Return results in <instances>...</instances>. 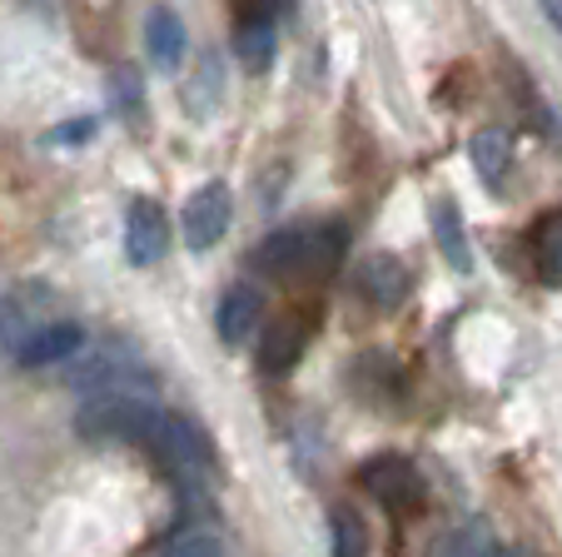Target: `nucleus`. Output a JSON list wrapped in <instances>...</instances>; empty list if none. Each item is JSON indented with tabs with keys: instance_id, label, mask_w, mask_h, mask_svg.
I'll list each match as a JSON object with an SVG mask.
<instances>
[{
	"instance_id": "nucleus-1",
	"label": "nucleus",
	"mask_w": 562,
	"mask_h": 557,
	"mask_svg": "<svg viewBox=\"0 0 562 557\" xmlns=\"http://www.w3.org/2000/svg\"><path fill=\"white\" fill-rule=\"evenodd\" d=\"M344 249H349L344 224H304V230H274L259 244L255 264L279 285H318L339 269Z\"/></svg>"
},
{
	"instance_id": "nucleus-2",
	"label": "nucleus",
	"mask_w": 562,
	"mask_h": 557,
	"mask_svg": "<svg viewBox=\"0 0 562 557\" xmlns=\"http://www.w3.org/2000/svg\"><path fill=\"white\" fill-rule=\"evenodd\" d=\"M145 453L165 468V478H170L184 498H200L204 488L214 483L210 438L200 433V423L180 419V413H165V409L155 413V423H149V433H145Z\"/></svg>"
},
{
	"instance_id": "nucleus-3",
	"label": "nucleus",
	"mask_w": 562,
	"mask_h": 557,
	"mask_svg": "<svg viewBox=\"0 0 562 557\" xmlns=\"http://www.w3.org/2000/svg\"><path fill=\"white\" fill-rule=\"evenodd\" d=\"M155 399L149 389H105V393H86L75 428L86 443H145L149 423H155Z\"/></svg>"
},
{
	"instance_id": "nucleus-4",
	"label": "nucleus",
	"mask_w": 562,
	"mask_h": 557,
	"mask_svg": "<svg viewBox=\"0 0 562 557\" xmlns=\"http://www.w3.org/2000/svg\"><path fill=\"white\" fill-rule=\"evenodd\" d=\"M359 483H363V493L379 498L393 517H414L428 498L424 474H418L408 458H398V453H379V458H369L359 468Z\"/></svg>"
},
{
	"instance_id": "nucleus-5",
	"label": "nucleus",
	"mask_w": 562,
	"mask_h": 557,
	"mask_svg": "<svg viewBox=\"0 0 562 557\" xmlns=\"http://www.w3.org/2000/svg\"><path fill=\"white\" fill-rule=\"evenodd\" d=\"M308 338H314V309H284L265 324V338H259V368L269 379L289 374V368L304 358Z\"/></svg>"
},
{
	"instance_id": "nucleus-6",
	"label": "nucleus",
	"mask_w": 562,
	"mask_h": 557,
	"mask_svg": "<svg viewBox=\"0 0 562 557\" xmlns=\"http://www.w3.org/2000/svg\"><path fill=\"white\" fill-rule=\"evenodd\" d=\"M229 220H234V200L224 190L220 179L214 185H200V190L184 200V214H180V230H184V244L190 249H214V244L229 234Z\"/></svg>"
},
{
	"instance_id": "nucleus-7",
	"label": "nucleus",
	"mask_w": 562,
	"mask_h": 557,
	"mask_svg": "<svg viewBox=\"0 0 562 557\" xmlns=\"http://www.w3.org/2000/svg\"><path fill=\"white\" fill-rule=\"evenodd\" d=\"M165 249H170V214L159 210L155 200H130L125 210V259L130 264H159L165 259Z\"/></svg>"
},
{
	"instance_id": "nucleus-8",
	"label": "nucleus",
	"mask_w": 562,
	"mask_h": 557,
	"mask_svg": "<svg viewBox=\"0 0 562 557\" xmlns=\"http://www.w3.org/2000/svg\"><path fill=\"white\" fill-rule=\"evenodd\" d=\"M75 389L80 393H105V389H149V374L139 364V354L130 348H105V354H90L86 368L75 374Z\"/></svg>"
},
{
	"instance_id": "nucleus-9",
	"label": "nucleus",
	"mask_w": 562,
	"mask_h": 557,
	"mask_svg": "<svg viewBox=\"0 0 562 557\" xmlns=\"http://www.w3.org/2000/svg\"><path fill=\"white\" fill-rule=\"evenodd\" d=\"M353 285H359V294L369 299L373 309H398L408 299L414 274H408V264L398 259V254H369V259L359 264V274H353Z\"/></svg>"
},
{
	"instance_id": "nucleus-10",
	"label": "nucleus",
	"mask_w": 562,
	"mask_h": 557,
	"mask_svg": "<svg viewBox=\"0 0 562 557\" xmlns=\"http://www.w3.org/2000/svg\"><path fill=\"white\" fill-rule=\"evenodd\" d=\"M80 344H86V328L60 319V324H45L41 334L25 338V344L11 354V364L15 368H45V364H60V358L80 354Z\"/></svg>"
},
{
	"instance_id": "nucleus-11",
	"label": "nucleus",
	"mask_w": 562,
	"mask_h": 557,
	"mask_svg": "<svg viewBox=\"0 0 562 557\" xmlns=\"http://www.w3.org/2000/svg\"><path fill=\"white\" fill-rule=\"evenodd\" d=\"M145 45H149V60L159 65V70H180L184 51H190V41H184V21L170 11V5H155L145 21Z\"/></svg>"
},
{
	"instance_id": "nucleus-12",
	"label": "nucleus",
	"mask_w": 562,
	"mask_h": 557,
	"mask_svg": "<svg viewBox=\"0 0 562 557\" xmlns=\"http://www.w3.org/2000/svg\"><path fill=\"white\" fill-rule=\"evenodd\" d=\"M255 319H259V289H249V285H234L229 294L220 299V309H214V328H220V338L234 348L255 334Z\"/></svg>"
},
{
	"instance_id": "nucleus-13",
	"label": "nucleus",
	"mask_w": 562,
	"mask_h": 557,
	"mask_svg": "<svg viewBox=\"0 0 562 557\" xmlns=\"http://www.w3.org/2000/svg\"><path fill=\"white\" fill-rule=\"evenodd\" d=\"M434 239L443 249V259L453 264V274H473V249H468V230H463V210L453 200H434Z\"/></svg>"
},
{
	"instance_id": "nucleus-14",
	"label": "nucleus",
	"mask_w": 562,
	"mask_h": 557,
	"mask_svg": "<svg viewBox=\"0 0 562 557\" xmlns=\"http://www.w3.org/2000/svg\"><path fill=\"white\" fill-rule=\"evenodd\" d=\"M473 169L488 185H503L508 179V169H513V140H508V130H477L473 135Z\"/></svg>"
},
{
	"instance_id": "nucleus-15",
	"label": "nucleus",
	"mask_w": 562,
	"mask_h": 557,
	"mask_svg": "<svg viewBox=\"0 0 562 557\" xmlns=\"http://www.w3.org/2000/svg\"><path fill=\"white\" fill-rule=\"evenodd\" d=\"M532 264L542 285H562V210L542 214V224L532 230Z\"/></svg>"
},
{
	"instance_id": "nucleus-16",
	"label": "nucleus",
	"mask_w": 562,
	"mask_h": 557,
	"mask_svg": "<svg viewBox=\"0 0 562 557\" xmlns=\"http://www.w3.org/2000/svg\"><path fill=\"white\" fill-rule=\"evenodd\" d=\"M329 557H369V527L349 503L329 508Z\"/></svg>"
},
{
	"instance_id": "nucleus-17",
	"label": "nucleus",
	"mask_w": 562,
	"mask_h": 557,
	"mask_svg": "<svg viewBox=\"0 0 562 557\" xmlns=\"http://www.w3.org/2000/svg\"><path fill=\"white\" fill-rule=\"evenodd\" d=\"M428 557H493V533L483 523H463L448 527L443 537H434Z\"/></svg>"
},
{
	"instance_id": "nucleus-18",
	"label": "nucleus",
	"mask_w": 562,
	"mask_h": 557,
	"mask_svg": "<svg viewBox=\"0 0 562 557\" xmlns=\"http://www.w3.org/2000/svg\"><path fill=\"white\" fill-rule=\"evenodd\" d=\"M234 45H239V60H245L249 70H269V60H274V25L269 21H239Z\"/></svg>"
},
{
	"instance_id": "nucleus-19",
	"label": "nucleus",
	"mask_w": 562,
	"mask_h": 557,
	"mask_svg": "<svg viewBox=\"0 0 562 557\" xmlns=\"http://www.w3.org/2000/svg\"><path fill=\"white\" fill-rule=\"evenodd\" d=\"M110 100H115V110L130 120V125L145 115V85H139V75L130 70V65H120V70L110 75Z\"/></svg>"
},
{
	"instance_id": "nucleus-20",
	"label": "nucleus",
	"mask_w": 562,
	"mask_h": 557,
	"mask_svg": "<svg viewBox=\"0 0 562 557\" xmlns=\"http://www.w3.org/2000/svg\"><path fill=\"white\" fill-rule=\"evenodd\" d=\"M239 21H274L284 11V0H229Z\"/></svg>"
},
{
	"instance_id": "nucleus-21",
	"label": "nucleus",
	"mask_w": 562,
	"mask_h": 557,
	"mask_svg": "<svg viewBox=\"0 0 562 557\" xmlns=\"http://www.w3.org/2000/svg\"><path fill=\"white\" fill-rule=\"evenodd\" d=\"M86 135H95V120H75V125H60V130H50V145H80Z\"/></svg>"
},
{
	"instance_id": "nucleus-22",
	"label": "nucleus",
	"mask_w": 562,
	"mask_h": 557,
	"mask_svg": "<svg viewBox=\"0 0 562 557\" xmlns=\"http://www.w3.org/2000/svg\"><path fill=\"white\" fill-rule=\"evenodd\" d=\"M165 557H224V553L210 543V537H190V543H175Z\"/></svg>"
},
{
	"instance_id": "nucleus-23",
	"label": "nucleus",
	"mask_w": 562,
	"mask_h": 557,
	"mask_svg": "<svg viewBox=\"0 0 562 557\" xmlns=\"http://www.w3.org/2000/svg\"><path fill=\"white\" fill-rule=\"evenodd\" d=\"M542 5H548V15H552V21L562 25V0H542Z\"/></svg>"
}]
</instances>
